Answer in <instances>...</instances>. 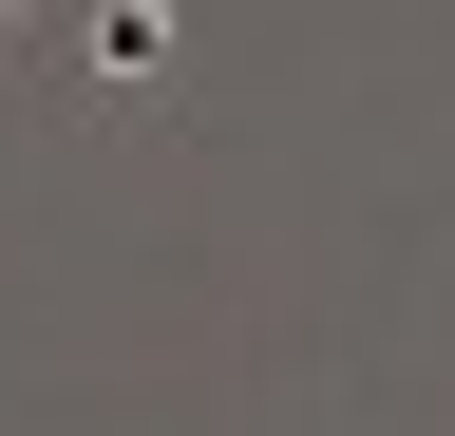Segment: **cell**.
Instances as JSON below:
<instances>
[{"label": "cell", "mask_w": 455, "mask_h": 436, "mask_svg": "<svg viewBox=\"0 0 455 436\" xmlns=\"http://www.w3.org/2000/svg\"><path fill=\"white\" fill-rule=\"evenodd\" d=\"M0 38H20V0H0Z\"/></svg>", "instance_id": "obj_1"}]
</instances>
